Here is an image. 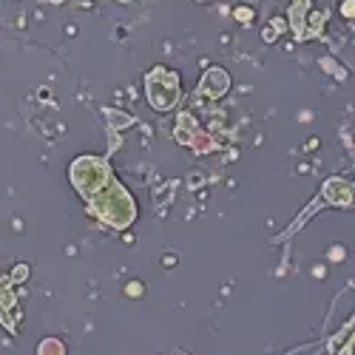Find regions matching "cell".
<instances>
[{
    "mask_svg": "<svg viewBox=\"0 0 355 355\" xmlns=\"http://www.w3.org/2000/svg\"><path fill=\"white\" fill-rule=\"evenodd\" d=\"M236 20H239V23H250L253 20V9L239 6V9H236Z\"/></svg>",
    "mask_w": 355,
    "mask_h": 355,
    "instance_id": "cell-8",
    "label": "cell"
},
{
    "mask_svg": "<svg viewBox=\"0 0 355 355\" xmlns=\"http://www.w3.org/2000/svg\"><path fill=\"white\" fill-rule=\"evenodd\" d=\"M37 355H66V347L60 338H43L37 344Z\"/></svg>",
    "mask_w": 355,
    "mask_h": 355,
    "instance_id": "cell-6",
    "label": "cell"
},
{
    "mask_svg": "<svg viewBox=\"0 0 355 355\" xmlns=\"http://www.w3.org/2000/svg\"><path fill=\"white\" fill-rule=\"evenodd\" d=\"M145 97L154 111H171L182 97L180 74L173 69H165V66H154L145 74Z\"/></svg>",
    "mask_w": 355,
    "mask_h": 355,
    "instance_id": "cell-3",
    "label": "cell"
},
{
    "mask_svg": "<svg viewBox=\"0 0 355 355\" xmlns=\"http://www.w3.org/2000/svg\"><path fill=\"white\" fill-rule=\"evenodd\" d=\"M321 196L327 199L333 208H352V182H347L344 176H333L324 182Z\"/></svg>",
    "mask_w": 355,
    "mask_h": 355,
    "instance_id": "cell-5",
    "label": "cell"
},
{
    "mask_svg": "<svg viewBox=\"0 0 355 355\" xmlns=\"http://www.w3.org/2000/svg\"><path fill=\"white\" fill-rule=\"evenodd\" d=\"M26 276H28V268H26V264H17L9 282H17V284H20V282H26Z\"/></svg>",
    "mask_w": 355,
    "mask_h": 355,
    "instance_id": "cell-9",
    "label": "cell"
},
{
    "mask_svg": "<svg viewBox=\"0 0 355 355\" xmlns=\"http://www.w3.org/2000/svg\"><path fill=\"white\" fill-rule=\"evenodd\" d=\"M273 23H276L273 28H264V32H261V37L268 40V43H273V40H276V32H279V28H284V23H282V20H273Z\"/></svg>",
    "mask_w": 355,
    "mask_h": 355,
    "instance_id": "cell-7",
    "label": "cell"
},
{
    "mask_svg": "<svg viewBox=\"0 0 355 355\" xmlns=\"http://www.w3.org/2000/svg\"><path fill=\"white\" fill-rule=\"evenodd\" d=\"M85 208L94 219L114 230H128L137 222V202L123 182H116V176H111L100 191L85 199Z\"/></svg>",
    "mask_w": 355,
    "mask_h": 355,
    "instance_id": "cell-1",
    "label": "cell"
},
{
    "mask_svg": "<svg viewBox=\"0 0 355 355\" xmlns=\"http://www.w3.org/2000/svg\"><path fill=\"white\" fill-rule=\"evenodd\" d=\"M341 15H344L347 20L355 17V0H344V3H341Z\"/></svg>",
    "mask_w": 355,
    "mask_h": 355,
    "instance_id": "cell-10",
    "label": "cell"
},
{
    "mask_svg": "<svg viewBox=\"0 0 355 355\" xmlns=\"http://www.w3.org/2000/svg\"><path fill=\"white\" fill-rule=\"evenodd\" d=\"M230 92V74L222 69V66H214L205 71V77L199 80V94L202 97H211V100H219Z\"/></svg>",
    "mask_w": 355,
    "mask_h": 355,
    "instance_id": "cell-4",
    "label": "cell"
},
{
    "mask_svg": "<svg viewBox=\"0 0 355 355\" xmlns=\"http://www.w3.org/2000/svg\"><path fill=\"white\" fill-rule=\"evenodd\" d=\"M111 176H114V171H111L108 159L105 157H97V154H83L69 168V180H71L74 191L83 196V202L92 196L94 191H100L111 180Z\"/></svg>",
    "mask_w": 355,
    "mask_h": 355,
    "instance_id": "cell-2",
    "label": "cell"
}]
</instances>
